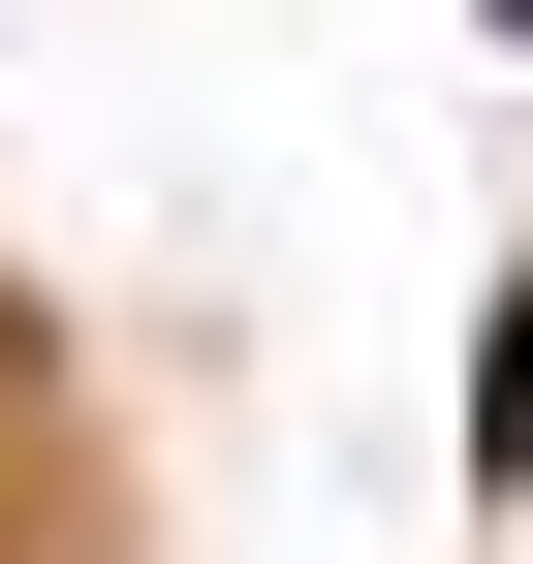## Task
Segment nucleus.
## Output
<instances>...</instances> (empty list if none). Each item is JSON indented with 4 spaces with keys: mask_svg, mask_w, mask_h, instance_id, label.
Masks as SVG:
<instances>
[{
    "mask_svg": "<svg viewBox=\"0 0 533 564\" xmlns=\"http://www.w3.org/2000/svg\"><path fill=\"white\" fill-rule=\"evenodd\" d=\"M471 470H533V282H502V345H471Z\"/></svg>",
    "mask_w": 533,
    "mask_h": 564,
    "instance_id": "nucleus-1",
    "label": "nucleus"
},
{
    "mask_svg": "<svg viewBox=\"0 0 533 564\" xmlns=\"http://www.w3.org/2000/svg\"><path fill=\"white\" fill-rule=\"evenodd\" d=\"M502 32H533V0H502Z\"/></svg>",
    "mask_w": 533,
    "mask_h": 564,
    "instance_id": "nucleus-2",
    "label": "nucleus"
}]
</instances>
